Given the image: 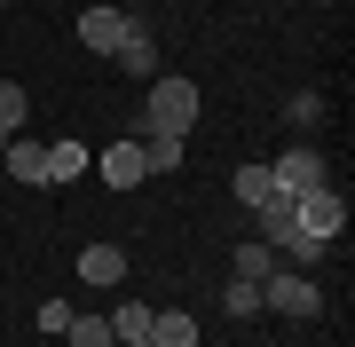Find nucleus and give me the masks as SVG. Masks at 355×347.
I'll use <instances>...</instances> for the list:
<instances>
[{"mask_svg": "<svg viewBox=\"0 0 355 347\" xmlns=\"http://www.w3.org/2000/svg\"><path fill=\"white\" fill-rule=\"evenodd\" d=\"M79 276H87V284H119V276H127V253H119V244H79Z\"/></svg>", "mask_w": 355, "mask_h": 347, "instance_id": "8", "label": "nucleus"}, {"mask_svg": "<svg viewBox=\"0 0 355 347\" xmlns=\"http://www.w3.org/2000/svg\"><path fill=\"white\" fill-rule=\"evenodd\" d=\"M142 142V158H150V174H174L182 166V134H135Z\"/></svg>", "mask_w": 355, "mask_h": 347, "instance_id": "15", "label": "nucleus"}, {"mask_svg": "<svg viewBox=\"0 0 355 347\" xmlns=\"http://www.w3.org/2000/svg\"><path fill=\"white\" fill-rule=\"evenodd\" d=\"M64 323H71V300H40V332L64 339Z\"/></svg>", "mask_w": 355, "mask_h": 347, "instance_id": "19", "label": "nucleus"}, {"mask_svg": "<svg viewBox=\"0 0 355 347\" xmlns=\"http://www.w3.org/2000/svg\"><path fill=\"white\" fill-rule=\"evenodd\" d=\"M0 166H8L16 181H40V166H48V142H32V134H8V142H0Z\"/></svg>", "mask_w": 355, "mask_h": 347, "instance_id": "7", "label": "nucleus"}, {"mask_svg": "<svg viewBox=\"0 0 355 347\" xmlns=\"http://www.w3.org/2000/svg\"><path fill=\"white\" fill-rule=\"evenodd\" d=\"M150 347H198V316H182V308L150 316Z\"/></svg>", "mask_w": 355, "mask_h": 347, "instance_id": "10", "label": "nucleus"}, {"mask_svg": "<svg viewBox=\"0 0 355 347\" xmlns=\"http://www.w3.org/2000/svg\"><path fill=\"white\" fill-rule=\"evenodd\" d=\"M237 197H245V206H277V174H268V166H237Z\"/></svg>", "mask_w": 355, "mask_h": 347, "instance_id": "13", "label": "nucleus"}, {"mask_svg": "<svg viewBox=\"0 0 355 347\" xmlns=\"http://www.w3.org/2000/svg\"><path fill=\"white\" fill-rule=\"evenodd\" d=\"M198 127V87L190 79H158L150 111H142V134H190Z\"/></svg>", "mask_w": 355, "mask_h": 347, "instance_id": "1", "label": "nucleus"}, {"mask_svg": "<svg viewBox=\"0 0 355 347\" xmlns=\"http://www.w3.org/2000/svg\"><path fill=\"white\" fill-rule=\"evenodd\" d=\"M268 269H277V253H268L261 237H245V244H237V260H229V276H245V284H268Z\"/></svg>", "mask_w": 355, "mask_h": 347, "instance_id": "11", "label": "nucleus"}, {"mask_svg": "<svg viewBox=\"0 0 355 347\" xmlns=\"http://www.w3.org/2000/svg\"><path fill=\"white\" fill-rule=\"evenodd\" d=\"M0 8H8V0H0Z\"/></svg>", "mask_w": 355, "mask_h": 347, "instance_id": "22", "label": "nucleus"}, {"mask_svg": "<svg viewBox=\"0 0 355 347\" xmlns=\"http://www.w3.org/2000/svg\"><path fill=\"white\" fill-rule=\"evenodd\" d=\"M268 174H277V197H300V190H316V181H324V158H316V150H284Z\"/></svg>", "mask_w": 355, "mask_h": 347, "instance_id": "5", "label": "nucleus"}, {"mask_svg": "<svg viewBox=\"0 0 355 347\" xmlns=\"http://www.w3.org/2000/svg\"><path fill=\"white\" fill-rule=\"evenodd\" d=\"M64 339H71V347H111V316H71Z\"/></svg>", "mask_w": 355, "mask_h": 347, "instance_id": "17", "label": "nucleus"}, {"mask_svg": "<svg viewBox=\"0 0 355 347\" xmlns=\"http://www.w3.org/2000/svg\"><path fill=\"white\" fill-rule=\"evenodd\" d=\"M261 308H284V316H316L324 308V292L308 284L300 269H268V284H261Z\"/></svg>", "mask_w": 355, "mask_h": 347, "instance_id": "3", "label": "nucleus"}, {"mask_svg": "<svg viewBox=\"0 0 355 347\" xmlns=\"http://www.w3.org/2000/svg\"><path fill=\"white\" fill-rule=\"evenodd\" d=\"M292 221H300V229L308 237H340L347 229V190H331V181H316V190H300V197H292Z\"/></svg>", "mask_w": 355, "mask_h": 347, "instance_id": "2", "label": "nucleus"}, {"mask_svg": "<svg viewBox=\"0 0 355 347\" xmlns=\"http://www.w3.org/2000/svg\"><path fill=\"white\" fill-rule=\"evenodd\" d=\"M127 32H135V16H127V8H87V16H79V39H87L95 55H111Z\"/></svg>", "mask_w": 355, "mask_h": 347, "instance_id": "4", "label": "nucleus"}, {"mask_svg": "<svg viewBox=\"0 0 355 347\" xmlns=\"http://www.w3.org/2000/svg\"><path fill=\"white\" fill-rule=\"evenodd\" d=\"M284 118H292V127H316L324 103H316V95H292V111H284Z\"/></svg>", "mask_w": 355, "mask_h": 347, "instance_id": "20", "label": "nucleus"}, {"mask_svg": "<svg viewBox=\"0 0 355 347\" xmlns=\"http://www.w3.org/2000/svg\"><path fill=\"white\" fill-rule=\"evenodd\" d=\"M24 87H16V79H0V142H8V134H24Z\"/></svg>", "mask_w": 355, "mask_h": 347, "instance_id": "16", "label": "nucleus"}, {"mask_svg": "<svg viewBox=\"0 0 355 347\" xmlns=\"http://www.w3.org/2000/svg\"><path fill=\"white\" fill-rule=\"evenodd\" d=\"M111 64L127 71V79H150V71H158V48H150V32L135 24V32H127V39H119V48H111Z\"/></svg>", "mask_w": 355, "mask_h": 347, "instance_id": "9", "label": "nucleus"}, {"mask_svg": "<svg viewBox=\"0 0 355 347\" xmlns=\"http://www.w3.org/2000/svg\"><path fill=\"white\" fill-rule=\"evenodd\" d=\"M221 308H229V316H261V284L229 276V284H221Z\"/></svg>", "mask_w": 355, "mask_h": 347, "instance_id": "18", "label": "nucleus"}, {"mask_svg": "<svg viewBox=\"0 0 355 347\" xmlns=\"http://www.w3.org/2000/svg\"><path fill=\"white\" fill-rule=\"evenodd\" d=\"M71 174H87V150H79V142H48V166H40V181H71Z\"/></svg>", "mask_w": 355, "mask_h": 347, "instance_id": "12", "label": "nucleus"}, {"mask_svg": "<svg viewBox=\"0 0 355 347\" xmlns=\"http://www.w3.org/2000/svg\"><path fill=\"white\" fill-rule=\"evenodd\" d=\"M142 174H150V158H142V142H135V134L103 150V181H111V190H135Z\"/></svg>", "mask_w": 355, "mask_h": 347, "instance_id": "6", "label": "nucleus"}, {"mask_svg": "<svg viewBox=\"0 0 355 347\" xmlns=\"http://www.w3.org/2000/svg\"><path fill=\"white\" fill-rule=\"evenodd\" d=\"M119 347H150V339H119Z\"/></svg>", "mask_w": 355, "mask_h": 347, "instance_id": "21", "label": "nucleus"}, {"mask_svg": "<svg viewBox=\"0 0 355 347\" xmlns=\"http://www.w3.org/2000/svg\"><path fill=\"white\" fill-rule=\"evenodd\" d=\"M119 339H150V308H142V300H119L111 308V347Z\"/></svg>", "mask_w": 355, "mask_h": 347, "instance_id": "14", "label": "nucleus"}]
</instances>
